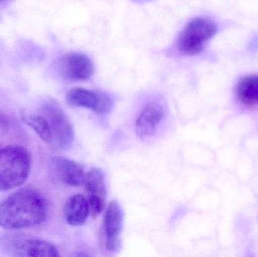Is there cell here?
<instances>
[{"label": "cell", "instance_id": "1", "mask_svg": "<svg viewBox=\"0 0 258 257\" xmlns=\"http://www.w3.org/2000/svg\"><path fill=\"white\" fill-rule=\"evenodd\" d=\"M48 204L39 192L23 189L0 204V226L9 230L39 226L46 220Z\"/></svg>", "mask_w": 258, "mask_h": 257}, {"label": "cell", "instance_id": "2", "mask_svg": "<svg viewBox=\"0 0 258 257\" xmlns=\"http://www.w3.org/2000/svg\"><path fill=\"white\" fill-rule=\"evenodd\" d=\"M31 156L24 146H6L0 150V191L13 190L30 175Z\"/></svg>", "mask_w": 258, "mask_h": 257}, {"label": "cell", "instance_id": "3", "mask_svg": "<svg viewBox=\"0 0 258 257\" xmlns=\"http://www.w3.org/2000/svg\"><path fill=\"white\" fill-rule=\"evenodd\" d=\"M218 31L216 23L208 17H197L189 21L179 35L177 46L182 55L195 56L206 49L208 42Z\"/></svg>", "mask_w": 258, "mask_h": 257}, {"label": "cell", "instance_id": "4", "mask_svg": "<svg viewBox=\"0 0 258 257\" xmlns=\"http://www.w3.org/2000/svg\"><path fill=\"white\" fill-rule=\"evenodd\" d=\"M41 113L46 118L52 135V143L60 149L71 147L74 140V131L69 118L58 103L48 101L41 107Z\"/></svg>", "mask_w": 258, "mask_h": 257}, {"label": "cell", "instance_id": "5", "mask_svg": "<svg viewBox=\"0 0 258 257\" xmlns=\"http://www.w3.org/2000/svg\"><path fill=\"white\" fill-rule=\"evenodd\" d=\"M66 101L72 107L88 109L100 115L110 113L113 106V100L107 94L83 88L71 89L67 94Z\"/></svg>", "mask_w": 258, "mask_h": 257}, {"label": "cell", "instance_id": "6", "mask_svg": "<svg viewBox=\"0 0 258 257\" xmlns=\"http://www.w3.org/2000/svg\"><path fill=\"white\" fill-rule=\"evenodd\" d=\"M59 72L67 79L87 81L93 75L94 65L86 54L68 53L62 56L57 63Z\"/></svg>", "mask_w": 258, "mask_h": 257}, {"label": "cell", "instance_id": "7", "mask_svg": "<svg viewBox=\"0 0 258 257\" xmlns=\"http://www.w3.org/2000/svg\"><path fill=\"white\" fill-rule=\"evenodd\" d=\"M84 184L91 213L96 217L104 211L107 202V188L102 170L91 169L86 175Z\"/></svg>", "mask_w": 258, "mask_h": 257}, {"label": "cell", "instance_id": "8", "mask_svg": "<svg viewBox=\"0 0 258 257\" xmlns=\"http://www.w3.org/2000/svg\"><path fill=\"white\" fill-rule=\"evenodd\" d=\"M124 213L116 201H112L107 209L104 218L106 247L109 252H116L121 244V233L123 228Z\"/></svg>", "mask_w": 258, "mask_h": 257}, {"label": "cell", "instance_id": "9", "mask_svg": "<svg viewBox=\"0 0 258 257\" xmlns=\"http://www.w3.org/2000/svg\"><path fill=\"white\" fill-rule=\"evenodd\" d=\"M165 110L159 103L151 101L144 106L137 117L135 132L141 137H150L163 120Z\"/></svg>", "mask_w": 258, "mask_h": 257}, {"label": "cell", "instance_id": "10", "mask_svg": "<svg viewBox=\"0 0 258 257\" xmlns=\"http://www.w3.org/2000/svg\"><path fill=\"white\" fill-rule=\"evenodd\" d=\"M51 166L56 176L67 186L78 187L84 184L86 175L79 163L65 157L57 156L51 159Z\"/></svg>", "mask_w": 258, "mask_h": 257}, {"label": "cell", "instance_id": "11", "mask_svg": "<svg viewBox=\"0 0 258 257\" xmlns=\"http://www.w3.org/2000/svg\"><path fill=\"white\" fill-rule=\"evenodd\" d=\"M15 256L56 257L60 256L58 249L54 244L41 239L15 240L12 244Z\"/></svg>", "mask_w": 258, "mask_h": 257}, {"label": "cell", "instance_id": "12", "mask_svg": "<svg viewBox=\"0 0 258 257\" xmlns=\"http://www.w3.org/2000/svg\"><path fill=\"white\" fill-rule=\"evenodd\" d=\"M91 213L90 205L86 196L76 194L71 196L65 204L63 214L68 224L72 226H83Z\"/></svg>", "mask_w": 258, "mask_h": 257}, {"label": "cell", "instance_id": "13", "mask_svg": "<svg viewBox=\"0 0 258 257\" xmlns=\"http://www.w3.org/2000/svg\"><path fill=\"white\" fill-rule=\"evenodd\" d=\"M236 96L244 106H258V75H246L241 78L236 86Z\"/></svg>", "mask_w": 258, "mask_h": 257}, {"label": "cell", "instance_id": "14", "mask_svg": "<svg viewBox=\"0 0 258 257\" xmlns=\"http://www.w3.org/2000/svg\"><path fill=\"white\" fill-rule=\"evenodd\" d=\"M21 119L37 135L47 143H52V135L46 118L39 113L21 112Z\"/></svg>", "mask_w": 258, "mask_h": 257}, {"label": "cell", "instance_id": "15", "mask_svg": "<svg viewBox=\"0 0 258 257\" xmlns=\"http://www.w3.org/2000/svg\"><path fill=\"white\" fill-rule=\"evenodd\" d=\"M9 127V120L4 114L0 113V131L7 130Z\"/></svg>", "mask_w": 258, "mask_h": 257}, {"label": "cell", "instance_id": "16", "mask_svg": "<svg viewBox=\"0 0 258 257\" xmlns=\"http://www.w3.org/2000/svg\"><path fill=\"white\" fill-rule=\"evenodd\" d=\"M133 1L137 2V3H147V2L151 1V0H133Z\"/></svg>", "mask_w": 258, "mask_h": 257}, {"label": "cell", "instance_id": "17", "mask_svg": "<svg viewBox=\"0 0 258 257\" xmlns=\"http://www.w3.org/2000/svg\"><path fill=\"white\" fill-rule=\"evenodd\" d=\"M11 0H0V5L5 4V3H9Z\"/></svg>", "mask_w": 258, "mask_h": 257}]
</instances>
